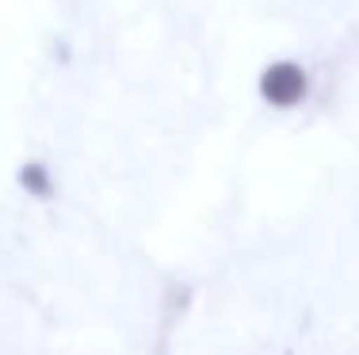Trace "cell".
<instances>
[{
  "label": "cell",
  "mask_w": 359,
  "mask_h": 355,
  "mask_svg": "<svg viewBox=\"0 0 359 355\" xmlns=\"http://www.w3.org/2000/svg\"><path fill=\"white\" fill-rule=\"evenodd\" d=\"M260 96L268 99L271 107H279V111H290V107H298L310 96V73L298 62H290V57L271 62L268 69L260 73Z\"/></svg>",
  "instance_id": "6da1fadb"
},
{
  "label": "cell",
  "mask_w": 359,
  "mask_h": 355,
  "mask_svg": "<svg viewBox=\"0 0 359 355\" xmlns=\"http://www.w3.org/2000/svg\"><path fill=\"white\" fill-rule=\"evenodd\" d=\"M20 180H23V188L35 191V195H50V172L42 165H23Z\"/></svg>",
  "instance_id": "7a4b0ae2"
}]
</instances>
